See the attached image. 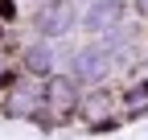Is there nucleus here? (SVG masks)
I'll return each mask as SVG.
<instances>
[{
    "mask_svg": "<svg viewBox=\"0 0 148 140\" xmlns=\"http://www.w3.org/2000/svg\"><path fill=\"white\" fill-rule=\"evenodd\" d=\"M136 4H140V12H148V0H136Z\"/></svg>",
    "mask_w": 148,
    "mask_h": 140,
    "instance_id": "nucleus-10",
    "label": "nucleus"
},
{
    "mask_svg": "<svg viewBox=\"0 0 148 140\" xmlns=\"http://www.w3.org/2000/svg\"><path fill=\"white\" fill-rule=\"evenodd\" d=\"M123 12H127L123 0H90V8H86V16H82V25H86L90 33H107V29H115V25L123 21Z\"/></svg>",
    "mask_w": 148,
    "mask_h": 140,
    "instance_id": "nucleus-5",
    "label": "nucleus"
},
{
    "mask_svg": "<svg viewBox=\"0 0 148 140\" xmlns=\"http://www.w3.org/2000/svg\"><path fill=\"white\" fill-rule=\"evenodd\" d=\"M41 103H45V78H16L8 82V95H4V111L8 115H33V111H41Z\"/></svg>",
    "mask_w": 148,
    "mask_h": 140,
    "instance_id": "nucleus-1",
    "label": "nucleus"
},
{
    "mask_svg": "<svg viewBox=\"0 0 148 140\" xmlns=\"http://www.w3.org/2000/svg\"><path fill=\"white\" fill-rule=\"evenodd\" d=\"M111 62H115L111 45H86V49L74 54L70 70H74V78H78V82H103L107 70H111Z\"/></svg>",
    "mask_w": 148,
    "mask_h": 140,
    "instance_id": "nucleus-2",
    "label": "nucleus"
},
{
    "mask_svg": "<svg viewBox=\"0 0 148 140\" xmlns=\"http://www.w3.org/2000/svg\"><path fill=\"white\" fill-rule=\"evenodd\" d=\"M4 78H8V62L0 58V82H4Z\"/></svg>",
    "mask_w": 148,
    "mask_h": 140,
    "instance_id": "nucleus-9",
    "label": "nucleus"
},
{
    "mask_svg": "<svg viewBox=\"0 0 148 140\" xmlns=\"http://www.w3.org/2000/svg\"><path fill=\"white\" fill-rule=\"evenodd\" d=\"M78 78L74 74H49L45 78V107L53 111H74L78 107Z\"/></svg>",
    "mask_w": 148,
    "mask_h": 140,
    "instance_id": "nucleus-4",
    "label": "nucleus"
},
{
    "mask_svg": "<svg viewBox=\"0 0 148 140\" xmlns=\"http://www.w3.org/2000/svg\"><path fill=\"white\" fill-rule=\"evenodd\" d=\"M86 103H90V107H82V111H86V119H95V124H99V119H103V111H111L103 95H95V99H86Z\"/></svg>",
    "mask_w": 148,
    "mask_h": 140,
    "instance_id": "nucleus-7",
    "label": "nucleus"
},
{
    "mask_svg": "<svg viewBox=\"0 0 148 140\" xmlns=\"http://www.w3.org/2000/svg\"><path fill=\"white\" fill-rule=\"evenodd\" d=\"M0 16H8V21L16 16V4H12V0H0Z\"/></svg>",
    "mask_w": 148,
    "mask_h": 140,
    "instance_id": "nucleus-8",
    "label": "nucleus"
},
{
    "mask_svg": "<svg viewBox=\"0 0 148 140\" xmlns=\"http://www.w3.org/2000/svg\"><path fill=\"white\" fill-rule=\"evenodd\" d=\"M25 74H33V78H49L53 74V49L45 41H33L25 49Z\"/></svg>",
    "mask_w": 148,
    "mask_h": 140,
    "instance_id": "nucleus-6",
    "label": "nucleus"
},
{
    "mask_svg": "<svg viewBox=\"0 0 148 140\" xmlns=\"http://www.w3.org/2000/svg\"><path fill=\"white\" fill-rule=\"evenodd\" d=\"M74 29V0H45L37 8V33L49 41V37H66Z\"/></svg>",
    "mask_w": 148,
    "mask_h": 140,
    "instance_id": "nucleus-3",
    "label": "nucleus"
}]
</instances>
